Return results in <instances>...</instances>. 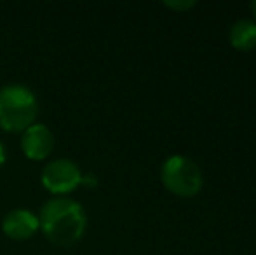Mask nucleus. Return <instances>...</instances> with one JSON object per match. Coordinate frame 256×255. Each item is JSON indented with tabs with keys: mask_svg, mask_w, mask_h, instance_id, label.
<instances>
[{
	"mask_svg": "<svg viewBox=\"0 0 256 255\" xmlns=\"http://www.w3.org/2000/svg\"><path fill=\"white\" fill-rule=\"evenodd\" d=\"M44 236L58 246H70L80 241L88 227L84 208L72 197L56 196L44 203L38 215Z\"/></svg>",
	"mask_w": 256,
	"mask_h": 255,
	"instance_id": "1",
	"label": "nucleus"
},
{
	"mask_svg": "<svg viewBox=\"0 0 256 255\" xmlns=\"http://www.w3.org/2000/svg\"><path fill=\"white\" fill-rule=\"evenodd\" d=\"M38 102L34 91L21 84H7L0 89V128L9 133H23L35 124Z\"/></svg>",
	"mask_w": 256,
	"mask_h": 255,
	"instance_id": "2",
	"label": "nucleus"
},
{
	"mask_svg": "<svg viewBox=\"0 0 256 255\" xmlns=\"http://www.w3.org/2000/svg\"><path fill=\"white\" fill-rule=\"evenodd\" d=\"M160 180L169 192L180 197H194L202 189L204 177L196 161L186 156H171L162 163Z\"/></svg>",
	"mask_w": 256,
	"mask_h": 255,
	"instance_id": "3",
	"label": "nucleus"
},
{
	"mask_svg": "<svg viewBox=\"0 0 256 255\" xmlns=\"http://www.w3.org/2000/svg\"><path fill=\"white\" fill-rule=\"evenodd\" d=\"M84 182L82 171L77 163L70 159H56L42 171V185L51 194L63 196L70 194Z\"/></svg>",
	"mask_w": 256,
	"mask_h": 255,
	"instance_id": "4",
	"label": "nucleus"
},
{
	"mask_svg": "<svg viewBox=\"0 0 256 255\" xmlns=\"http://www.w3.org/2000/svg\"><path fill=\"white\" fill-rule=\"evenodd\" d=\"M21 150L32 161H44L54 150V135L46 124L35 123L23 131Z\"/></svg>",
	"mask_w": 256,
	"mask_h": 255,
	"instance_id": "5",
	"label": "nucleus"
},
{
	"mask_svg": "<svg viewBox=\"0 0 256 255\" xmlns=\"http://www.w3.org/2000/svg\"><path fill=\"white\" fill-rule=\"evenodd\" d=\"M40 229V222L35 213H32L26 208H16L10 210L2 220V231L7 238L24 241L35 236V232Z\"/></svg>",
	"mask_w": 256,
	"mask_h": 255,
	"instance_id": "6",
	"label": "nucleus"
},
{
	"mask_svg": "<svg viewBox=\"0 0 256 255\" xmlns=\"http://www.w3.org/2000/svg\"><path fill=\"white\" fill-rule=\"evenodd\" d=\"M228 41L239 51L256 48V23L251 20H239L230 27Z\"/></svg>",
	"mask_w": 256,
	"mask_h": 255,
	"instance_id": "7",
	"label": "nucleus"
},
{
	"mask_svg": "<svg viewBox=\"0 0 256 255\" xmlns=\"http://www.w3.org/2000/svg\"><path fill=\"white\" fill-rule=\"evenodd\" d=\"M166 6L171 7L176 11H183V9H190V7L196 6V2H166Z\"/></svg>",
	"mask_w": 256,
	"mask_h": 255,
	"instance_id": "8",
	"label": "nucleus"
},
{
	"mask_svg": "<svg viewBox=\"0 0 256 255\" xmlns=\"http://www.w3.org/2000/svg\"><path fill=\"white\" fill-rule=\"evenodd\" d=\"M6 163V147H4V143L0 142V166Z\"/></svg>",
	"mask_w": 256,
	"mask_h": 255,
	"instance_id": "9",
	"label": "nucleus"
},
{
	"mask_svg": "<svg viewBox=\"0 0 256 255\" xmlns=\"http://www.w3.org/2000/svg\"><path fill=\"white\" fill-rule=\"evenodd\" d=\"M251 11H253V14H254V23H256V0L251 4Z\"/></svg>",
	"mask_w": 256,
	"mask_h": 255,
	"instance_id": "10",
	"label": "nucleus"
}]
</instances>
